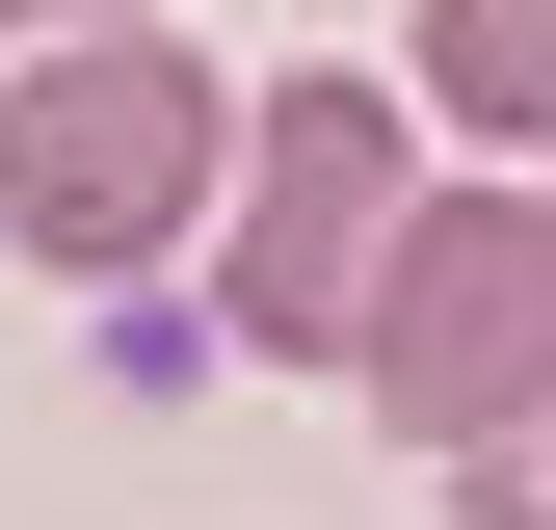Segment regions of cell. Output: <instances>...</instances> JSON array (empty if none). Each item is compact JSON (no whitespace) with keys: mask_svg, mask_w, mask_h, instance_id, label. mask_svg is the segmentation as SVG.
I'll return each mask as SVG.
<instances>
[{"mask_svg":"<svg viewBox=\"0 0 556 530\" xmlns=\"http://www.w3.org/2000/svg\"><path fill=\"white\" fill-rule=\"evenodd\" d=\"M213 213H239V80H213L186 27H53V53H0V239H27L53 292H160Z\"/></svg>","mask_w":556,"mask_h":530,"instance_id":"obj_1","label":"cell"},{"mask_svg":"<svg viewBox=\"0 0 556 530\" xmlns=\"http://www.w3.org/2000/svg\"><path fill=\"white\" fill-rule=\"evenodd\" d=\"M344 398H371V425H425L451 478H477L504 425H556V186H425L397 265H371Z\"/></svg>","mask_w":556,"mask_h":530,"instance_id":"obj_2","label":"cell"},{"mask_svg":"<svg viewBox=\"0 0 556 530\" xmlns=\"http://www.w3.org/2000/svg\"><path fill=\"white\" fill-rule=\"evenodd\" d=\"M397 106H371V53H318V80H239V345L265 371H344L371 345V265H397Z\"/></svg>","mask_w":556,"mask_h":530,"instance_id":"obj_3","label":"cell"},{"mask_svg":"<svg viewBox=\"0 0 556 530\" xmlns=\"http://www.w3.org/2000/svg\"><path fill=\"white\" fill-rule=\"evenodd\" d=\"M397 106H451L477 160H556V0H425L397 27Z\"/></svg>","mask_w":556,"mask_h":530,"instance_id":"obj_4","label":"cell"},{"mask_svg":"<svg viewBox=\"0 0 556 530\" xmlns=\"http://www.w3.org/2000/svg\"><path fill=\"white\" fill-rule=\"evenodd\" d=\"M477 530H556V425H504V451H477Z\"/></svg>","mask_w":556,"mask_h":530,"instance_id":"obj_5","label":"cell"},{"mask_svg":"<svg viewBox=\"0 0 556 530\" xmlns=\"http://www.w3.org/2000/svg\"><path fill=\"white\" fill-rule=\"evenodd\" d=\"M53 27H186V0H0V53H53Z\"/></svg>","mask_w":556,"mask_h":530,"instance_id":"obj_6","label":"cell"}]
</instances>
